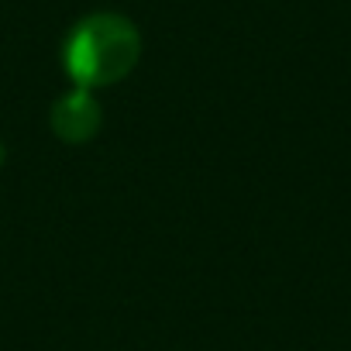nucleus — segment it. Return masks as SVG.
I'll return each mask as SVG.
<instances>
[{
  "label": "nucleus",
  "instance_id": "nucleus-1",
  "mask_svg": "<svg viewBox=\"0 0 351 351\" xmlns=\"http://www.w3.org/2000/svg\"><path fill=\"white\" fill-rule=\"evenodd\" d=\"M141 59V35L138 28L114 11H97L83 18L62 49L66 73L83 90H104L131 76Z\"/></svg>",
  "mask_w": 351,
  "mask_h": 351
},
{
  "label": "nucleus",
  "instance_id": "nucleus-3",
  "mask_svg": "<svg viewBox=\"0 0 351 351\" xmlns=\"http://www.w3.org/2000/svg\"><path fill=\"white\" fill-rule=\"evenodd\" d=\"M0 165H4V145H0Z\"/></svg>",
  "mask_w": 351,
  "mask_h": 351
},
{
  "label": "nucleus",
  "instance_id": "nucleus-2",
  "mask_svg": "<svg viewBox=\"0 0 351 351\" xmlns=\"http://www.w3.org/2000/svg\"><path fill=\"white\" fill-rule=\"evenodd\" d=\"M49 124L56 131V138H62L66 145H83V141H93L100 124H104V110L93 97V90H69L62 93L56 104H52V114H49Z\"/></svg>",
  "mask_w": 351,
  "mask_h": 351
}]
</instances>
